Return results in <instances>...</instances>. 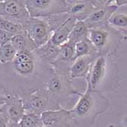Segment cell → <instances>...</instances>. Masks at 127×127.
Returning a JSON list of instances; mask_svg holds the SVG:
<instances>
[{
    "mask_svg": "<svg viewBox=\"0 0 127 127\" xmlns=\"http://www.w3.org/2000/svg\"><path fill=\"white\" fill-rule=\"evenodd\" d=\"M110 101L97 89L87 87L76 104L70 110L73 122L78 127H91L97 118L107 111Z\"/></svg>",
    "mask_w": 127,
    "mask_h": 127,
    "instance_id": "obj_1",
    "label": "cell"
},
{
    "mask_svg": "<svg viewBox=\"0 0 127 127\" xmlns=\"http://www.w3.org/2000/svg\"><path fill=\"white\" fill-rule=\"evenodd\" d=\"M22 99L26 113L41 116L44 112L60 108V104L51 97L44 86L25 94Z\"/></svg>",
    "mask_w": 127,
    "mask_h": 127,
    "instance_id": "obj_2",
    "label": "cell"
},
{
    "mask_svg": "<svg viewBox=\"0 0 127 127\" xmlns=\"http://www.w3.org/2000/svg\"><path fill=\"white\" fill-rule=\"evenodd\" d=\"M72 81L68 72L54 70L53 76L44 86L51 97L60 104L61 99L68 97L72 94H78L73 88Z\"/></svg>",
    "mask_w": 127,
    "mask_h": 127,
    "instance_id": "obj_3",
    "label": "cell"
},
{
    "mask_svg": "<svg viewBox=\"0 0 127 127\" xmlns=\"http://www.w3.org/2000/svg\"><path fill=\"white\" fill-rule=\"evenodd\" d=\"M30 18H43L67 12L65 0H26Z\"/></svg>",
    "mask_w": 127,
    "mask_h": 127,
    "instance_id": "obj_4",
    "label": "cell"
},
{
    "mask_svg": "<svg viewBox=\"0 0 127 127\" xmlns=\"http://www.w3.org/2000/svg\"><path fill=\"white\" fill-rule=\"evenodd\" d=\"M24 27L36 48L49 41L54 33L48 22L41 18H29L24 24Z\"/></svg>",
    "mask_w": 127,
    "mask_h": 127,
    "instance_id": "obj_5",
    "label": "cell"
},
{
    "mask_svg": "<svg viewBox=\"0 0 127 127\" xmlns=\"http://www.w3.org/2000/svg\"><path fill=\"white\" fill-rule=\"evenodd\" d=\"M0 17L24 26L30 18L26 5V0H4L0 1Z\"/></svg>",
    "mask_w": 127,
    "mask_h": 127,
    "instance_id": "obj_6",
    "label": "cell"
},
{
    "mask_svg": "<svg viewBox=\"0 0 127 127\" xmlns=\"http://www.w3.org/2000/svg\"><path fill=\"white\" fill-rule=\"evenodd\" d=\"M89 39L94 45L99 55L107 56L115 49L110 32L105 27L89 29Z\"/></svg>",
    "mask_w": 127,
    "mask_h": 127,
    "instance_id": "obj_7",
    "label": "cell"
},
{
    "mask_svg": "<svg viewBox=\"0 0 127 127\" xmlns=\"http://www.w3.org/2000/svg\"><path fill=\"white\" fill-rule=\"evenodd\" d=\"M0 113L7 118L9 122L19 123L26 113L22 98L18 95H7L6 102L0 108Z\"/></svg>",
    "mask_w": 127,
    "mask_h": 127,
    "instance_id": "obj_8",
    "label": "cell"
},
{
    "mask_svg": "<svg viewBox=\"0 0 127 127\" xmlns=\"http://www.w3.org/2000/svg\"><path fill=\"white\" fill-rule=\"evenodd\" d=\"M42 124L48 127H70L73 118L70 110L60 108L41 114Z\"/></svg>",
    "mask_w": 127,
    "mask_h": 127,
    "instance_id": "obj_9",
    "label": "cell"
},
{
    "mask_svg": "<svg viewBox=\"0 0 127 127\" xmlns=\"http://www.w3.org/2000/svg\"><path fill=\"white\" fill-rule=\"evenodd\" d=\"M107 71V56L98 55L94 60L87 78V87L97 89L102 82Z\"/></svg>",
    "mask_w": 127,
    "mask_h": 127,
    "instance_id": "obj_10",
    "label": "cell"
},
{
    "mask_svg": "<svg viewBox=\"0 0 127 127\" xmlns=\"http://www.w3.org/2000/svg\"><path fill=\"white\" fill-rule=\"evenodd\" d=\"M117 8L116 5L110 4L95 9L84 21L89 29L105 27L110 17L116 11Z\"/></svg>",
    "mask_w": 127,
    "mask_h": 127,
    "instance_id": "obj_11",
    "label": "cell"
},
{
    "mask_svg": "<svg viewBox=\"0 0 127 127\" xmlns=\"http://www.w3.org/2000/svg\"><path fill=\"white\" fill-rule=\"evenodd\" d=\"M98 56V55H97ZM97 56L87 55L75 59L70 69V78L71 80L77 78H85L88 76L91 65Z\"/></svg>",
    "mask_w": 127,
    "mask_h": 127,
    "instance_id": "obj_12",
    "label": "cell"
},
{
    "mask_svg": "<svg viewBox=\"0 0 127 127\" xmlns=\"http://www.w3.org/2000/svg\"><path fill=\"white\" fill-rule=\"evenodd\" d=\"M76 21L77 20L76 18L70 16L60 26H59L54 31L50 41L56 46H60L68 41L69 35Z\"/></svg>",
    "mask_w": 127,
    "mask_h": 127,
    "instance_id": "obj_13",
    "label": "cell"
},
{
    "mask_svg": "<svg viewBox=\"0 0 127 127\" xmlns=\"http://www.w3.org/2000/svg\"><path fill=\"white\" fill-rule=\"evenodd\" d=\"M94 10L95 8L89 0H81L68 6L67 12L76 20L84 21Z\"/></svg>",
    "mask_w": 127,
    "mask_h": 127,
    "instance_id": "obj_14",
    "label": "cell"
},
{
    "mask_svg": "<svg viewBox=\"0 0 127 127\" xmlns=\"http://www.w3.org/2000/svg\"><path fill=\"white\" fill-rule=\"evenodd\" d=\"M34 52L44 63L51 65L52 63L58 57L60 46L55 45L49 40L43 46L36 48L34 50Z\"/></svg>",
    "mask_w": 127,
    "mask_h": 127,
    "instance_id": "obj_15",
    "label": "cell"
},
{
    "mask_svg": "<svg viewBox=\"0 0 127 127\" xmlns=\"http://www.w3.org/2000/svg\"><path fill=\"white\" fill-rule=\"evenodd\" d=\"M10 42L17 51V52L26 50L33 51L36 49V47L30 39L26 31L22 33L13 35Z\"/></svg>",
    "mask_w": 127,
    "mask_h": 127,
    "instance_id": "obj_16",
    "label": "cell"
},
{
    "mask_svg": "<svg viewBox=\"0 0 127 127\" xmlns=\"http://www.w3.org/2000/svg\"><path fill=\"white\" fill-rule=\"evenodd\" d=\"M89 32V29L85 21L77 20L69 35L68 41L76 44L80 41L88 38Z\"/></svg>",
    "mask_w": 127,
    "mask_h": 127,
    "instance_id": "obj_17",
    "label": "cell"
},
{
    "mask_svg": "<svg viewBox=\"0 0 127 127\" xmlns=\"http://www.w3.org/2000/svg\"><path fill=\"white\" fill-rule=\"evenodd\" d=\"M87 55H99L95 47L89 38L80 41L75 44V58Z\"/></svg>",
    "mask_w": 127,
    "mask_h": 127,
    "instance_id": "obj_18",
    "label": "cell"
},
{
    "mask_svg": "<svg viewBox=\"0 0 127 127\" xmlns=\"http://www.w3.org/2000/svg\"><path fill=\"white\" fill-rule=\"evenodd\" d=\"M16 54L17 51L10 42L0 47V65H4L12 62Z\"/></svg>",
    "mask_w": 127,
    "mask_h": 127,
    "instance_id": "obj_19",
    "label": "cell"
},
{
    "mask_svg": "<svg viewBox=\"0 0 127 127\" xmlns=\"http://www.w3.org/2000/svg\"><path fill=\"white\" fill-rule=\"evenodd\" d=\"M0 29L6 31L12 34L20 33L26 31L23 25L3 18L1 17H0Z\"/></svg>",
    "mask_w": 127,
    "mask_h": 127,
    "instance_id": "obj_20",
    "label": "cell"
},
{
    "mask_svg": "<svg viewBox=\"0 0 127 127\" xmlns=\"http://www.w3.org/2000/svg\"><path fill=\"white\" fill-rule=\"evenodd\" d=\"M18 124L20 127H38L42 125L41 116L31 113H26Z\"/></svg>",
    "mask_w": 127,
    "mask_h": 127,
    "instance_id": "obj_21",
    "label": "cell"
},
{
    "mask_svg": "<svg viewBox=\"0 0 127 127\" xmlns=\"http://www.w3.org/2000/svg\"><path fill=\"white\" fill-rule=\"evenodd\" d=\"M108 23L116 28H127V15L124 13L114 12L108 20Z\"/></svg>",
    "mask_w": 127,
    "mask_h": 127,
    "instance_id": "obj_22",
    "label": "cell"
},
{
    "mask_svg": "<svg viewBox=\"0 0 127 127\" xmlns=\"http://www.w3.org/2000/svg\"><path fill=\"white\" fill-rule=\"evenodd\" d=\"M13 35L15 34H12L6 31L0 29V47L9 43Z\"/></svg>",
    "mask_w": 127,
    "mask_h": 127,
    "instance_id": "obj_23",
    "label": "cell"
},
{
    "mask_svg": "<svg viewBox=\"0 0 127 127\" xmlns=\"http://www.w3.org/2000/svg\"><path fill=\"white\" fill-rule=\"evenodd\" d=\"M95 9L107 6V0H89Z\"/></svg>",
    "mask_w": 127,
    "mask_h": 127,
    "instance_id": "obj_24",
    "label": "cell"
},
{
    "mask_svg": "<svg viewBox=\"0 0 127 127\" xmlns=\"http://www.w3.org/2000/svg\"><path fill=\"white\" fill-rule=\"evenodd\" d=\"M7 96V95L0 92V106H2L6 102Z\"/></svg>",
    "mask_w": 127,
    "mask_h": 127,
    "instance_id": "obj_25",
    "label": "cell"
},
{
    "mask_svg": "<svg viewBox=\"0 0 127 127\" xmlns=\"http://www.w3.org/2000/svg\"><path fill=\"white\" fill-rule=\"evenodd\" d=\"M115 2H116V5L117 7L127 5V0H115Z\"/></svg>",
    "mask_w": 127,
    "mask_h": 127,
    "instance_id": "obj_26",
    "label": "cell"
},
{
    "mask_svg": "<svg viewBox=\"0 0 127 127\" xmlns=\"http://www.w3.org/2000/svg\"><path fill=\"white\" fill-rule=\"evenodd\" d=\"M7 127H20L18 123H15V122H9Z\"/></svg>",
    "mask_w": 127,
    "mask_h": 127,
    "instance_id": "obj_27",
    "label": "cell"
},
{
    "mask_svg": "<svg viewBox=\"0 0 127 127\" xmlns=\"http://www.w3.org/2000/svg\"><path fill=\"white\" fill-rule=\"evenodd\" d=\"M79 1H81V0H65V2L67 4V6H69V5H71Z\"/></svg>",
    "mask_w": 127,
    "mask_h": 127,
    "instance_id": "obj_28",
    "label": "cell"
},
{
    "mask_svg": "<svg viewBox=\"0 0 127 127\" xmlns=\"http://www.w3.org/2000/svg\"><path fill=\"white\" fill-rule=\"evenodd\" d=\"M113 1H115V0H107V5H110Z\"/></svg>",
    "mask_w": 127,
    "mask_h": 127,
    "instance_id": "obj_29",
    "label": "cell"
},
{
    "mask_svg": "<svg viewBox=\"0 0 127 127\" xmlns=\"http://www.w3.org/2000/svg\"><path fill=\"white\" fill-rule=\"evenodd\" d=\"M47 127V126H44V125H43V124H42V125H41V126H39V127Z\"/></svg>",
    "mask_w": 127,
    "mask_h": 127,
    "instance_id": "obj_30",
    "label": "cell"
},
{
    "mask_svg": "<svg viewBox=\"0 0 127 127\" xmlns=\"http://www.w3.org/2000/svg\"><path fill=\"white\" fill-rule=\"evenodd\" d=\"M4 1V0H0V1Z\"/></svg>",
    "mask_w": 127,
    "mask_h": 127,
    "instance_id": "obj_31",
    "label": "cell"
}]
</instances>
